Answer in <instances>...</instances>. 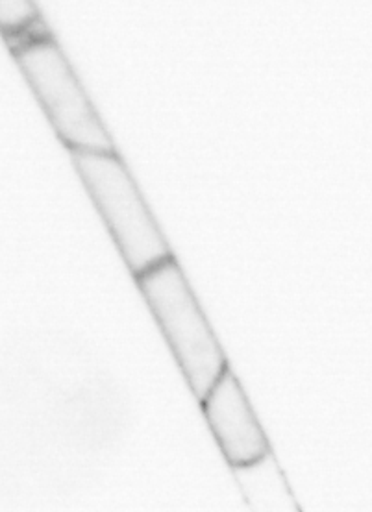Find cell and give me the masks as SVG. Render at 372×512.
Wrapping results in <instances>:
<instances>
[{
  "label": "cell",
  "instance_id": "3957f363",
  "mask_svg": "<svg viewBox=\"0 0 372 512\" xmlns=\"http://www.w3.org/2000/svg\"><path fill=\"white\" fill-rule=\"evenodd\" d=\"M69 154L87 196L134 278L173 257L165 233L117 150Z\"/></svg>",
  "mask_w": 372,
  "mask_h": 512
},
{
  "label": "cell",
  "instance_id": "277c9868",
  "mask_svg": "<svg viewBox=\"0 0 372 512\" xmlns=\"http://www.w3.org/2000/svg\"><path fill=\"white\" fill-rule=\"evenodd\" d=\"M199 403L224 461L232 468L258 463L273 453L269 437L230 365Z\"/></svg>",
  "mask_w": 372,
  "mask_h": 512
},
{
  "label": "cell",
  "instance_id": "5b68a950",
  "mask_svg": "<svg viewBox=\"0 0 372 512\" xmlns=\"http://www.w3.org/2000/svg\"><path fill=\"white\" fill-rule=\"evenodd\" d=\"M41 23L34 0H0V36L4 41L23 36Z\"/></svg>",
  "mask_w": 372,
  "mask_h": 512
},
{
  "label": "cell",
  "instance_id": "6da1fadb",
  "mask_svg": "<svg viewBox=\"0 0 372 512\" xmlns=\"http://www.w3.org/2000/svg\"><path fill=\"white\" fill-rule=\"evenodd\" d=\"M6 45L52 130L69 152L115 150L99 111L45 23L6 41Z\"/></svg>",
  "mask_w": 372,
  "mask_h": 512
},
{
  "label": "cell",
  "instance_id": "7a4b0ae2",
  "mask_svg": "<svg viewBox=\"0 0 372 512\" xmlns=\"http://www.w3.org/2000/svg\"><path fill=\"white\" fill-rule=\"evenodd\" d=\"M136 283L187 387L200 402L230 363L197 294L174 256L136 276Z\"/></svg>",
  "mask_w": 372,
  "mask_h": 512
}]
</instances>
